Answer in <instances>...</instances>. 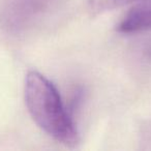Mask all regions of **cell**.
Masks as SVG:
<instances>
[{"label": "cell", "mask_w": 151, "mask_h": 151, "mask_svg": "<svg viewBox=\"0 0 151 151\" xmlns=\"http://www.w3.org/2000/svg\"><path fill=\"white\" fill-rule=\"evenodd\" d=\"M25 104L37 126L54 140L67 147L79 143V134L63 105L58 89L44 75L30 70L25 77Z\"/></svg>", "instance_id": "cell-1"}, {"label": "cell", "mask_w": 151, "mask_h": 151, "mask_svg": "<svg viewBox=\"0 0 151 151\" xmlns=\"http://www.w3.org/2000/svg\"><path fill=\"white\" fill-rule=\"evenodd\" d=\"M150 29L151 0H137L117 25V31L124 34L138 33Z\"/></svg>", "instance_id": "cell-2"}, {"label": "cell", "mask_w": 151, "mask_h": 151, "mask_svg": "<svg viewBox=\"0 0 151 151\" xmlns=\"http://www.w3.org/2000/svg\"><path fill=\"white\" fill-rule=\"evenodd\" d=\"M136 1L137 0H87V6L90 13L99 15Z\"/></svg>", "instance_id": "cell-3"}]
</instances>
